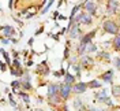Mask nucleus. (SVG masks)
<instances>
[{"mask_svg": "<svg viewBox=\"0 0 120 111\" xmlns=\"http://www.w3.org/2000/svg\"><path fill=\"white\" fill-rule=\"evenodd\" d=\"M105 103L108 104V106H112V102H111V99H106V100H105Z\"/></svg>", "mask_w": 120, "mask_h": 111, "instance_id": "nucleus-29", "label": "nucleus"}, {"mask_svg": "<svg viewBox=\"0 0 120 111\" xmlns=\"http://www.w3.org/2000/svg\"><path fill=\"white\" fill-rule=\"evenodd\" d=\"M96 34V30H93V32H90V33H87L85 37H82L81 38V45H89L90 44V40H91V37Z\"/></svg>", "mask_w": 120, "mask_h": 111, "instance_id": "nucleus-5", "label": "nucleus"}, {"mask_svg": "<svg viewBox=\"0 0 120 111\" xmlns=\"http://www.w3.org/2000/svg\"><path fill=\"white\" fill-rule=\"evenodd\" d=\"M14 66L15 67H21V63H19V60H18V59L14 60Z\"/></svg>", "mask_w": 120, "mask_h": 111, "instance_id": "nucleus-27", "label": "nucleus"}, {"mask_svg": "<svg viewBox=\"0 0 120 111\" xmlns=\"http://www.w3.org/2000/svg\"><path fill=\"white\" fill-rule=\"evenodd\" d=\"M113 45H115V49L120 51V33L115 37V40H113Z\"/></svg>", "mask_w": 120, "mask_h": 111, "instance_id": "nucleus-12", "label": "nucleus"}, {"mask_svg": "<svg viewBox=\"0 0 120 111\" xmlns=\"http://www.w3.org/2000/svg\"><path fill=\"white\" fill-rule=\"evenodd\" d=\"M51 4H52V1H46V3H45V8L42 10V14H45V12L48 11V8L51 7Z\"/></svg>", "mask_w": 120, "mask_h": 111, "instance_id": "nucleus-21", "label": "nucleus"}, {"mask_svg": "<svg viewBox=\"0 0 120 111\" xmlns=\"http://www.w3.org/2000/svg\"><path fill=\"white\" fill-rule=\"evenodd\" d=\"M113 95H115V96H119L120 95V86H113Z\"/></svg>", "mask_w": 120, "mask_h": 111, "instance_id": "nucleus-18", "label": "nucleus"}, {"mask_svg": "<svg viewBox=\"0 0 120 111\" xmlns=\"http://www.w3.org/2000/svg\"><path fill=\"white\" fill-rule=\"evenodd\" d=\"M98 56L105 58V59H109V53H106V52H100V53H98Z\"/></svg>", "mask_w": 120, "mask_h": 111, "instance_id": "nucleus-23", "label": "nucleus"}, {"mask_svg": "<svg viewBox=\"0 0 120 111\" xmlns=\"http://www.w3.org/2000/svg\"><path fill=\"white\" fill-rule=\"evenodd\" d=\"M79 7H81V6H75V7L72 8V11H71V16H70V19H72V18H74L75 12H76V11H78V10H79Z\"/></svg>", "mask_w": 120, "mask_h": 111, "instance_id": "nucleus-19", "label": "nucleus"}, {"mask_svg": "<svg viewBox=\"0 0 120 111\" xmlns=\"http://www.w3.org/2000/svg\"><path fill=\"white\" fill-rule=\"evenodd\" d=\"M1 32H3L4 37H12L14 36V28H12V26H3V28H1Z\"/></svg>", "mask_w": 120, "mask_h": 111, "instance_id": "nucleus-6", "label": "nucleus"}, {"mask_svg": "<svg viewBox=\"0 0 120 111\" xmlns=\"http://www.w3.org/2000/svg\"><path fill=\"white\" fill-rule=\"evenodd\" d=\"M87 51H89V52H96V51H97V47H96L94 44H91V43H90V44L87 45Z\"/></svg>", "mask_w": 120, "mask_h": 111, "instance_id": "nucleus-16", "label": "nucleus"}, {"mask_svg": "<svg viewBox=\"0 0 120 111\" xmlns=\"http://www.w3.org/2000/svg\"><path fill=\"white\" fill-rule=\"evenodd\" d=\"M66 111H67V110H66Z\"/></svg>", "mask_w": 120, "mask_h": 111, "instance_id": "nucleus-31", "label": "nucleus"}, {"mask_svg": "<svg viewBox=\"0 0 120 111\" xmlns=\"http://www.w3.org/2000/svg\"><path fill=\"white\" fill-rule=\"evenodd\" d=\"M52 99V102H55V104H59V97L57 96H53V97H51Z\"/></svg>", "mask_w": 120, "mask_h": 111, "instance_id": "nucleus-26", "label": "nucleus"}, {"mask_svg": "<svg viewBox=\"0 0 120 111\" xmlns=\"http://www.w3.org/2000/svg\"><path fill=\"white\" fill-rule=\"evenodd\" d=\"M115 65H116V67L120 70V58H117V59L115 60Z\"/></svg>", "mask_w": 120, "mask_h": 111, "instance_id": "nucleus-25", "label": "nucleus"}, {"mask_svg": "<svg viewBox=\"0 0 120 111\" xmlns=\"http://www.w3.org/2000/svg\"><path fill=\"white\" fill-rule=\"evenodd\" d=\"M48 95H49V97L56 96V95H57V85L51 84V85L48 86Z\"/></svg>", "mask_w": 120, "mask_h": 111, "instance_id": "nucleus-8", "label": "nucleus"}, {"mask_svg": "<svg viewBox=\"0 0 120 111\" xmlns=\"http://www.w3.org/2000/svg\"><path fill=\"white\" fill-rule=\"evenodd\" d=\"M19 96H22V99L25 100V103H29V96H27V95H23V93L19 92Z\"/></svg>", "mask_w": 120, "mask_h": 111, "instance_id": "nucleus-24", "label": "nucleus"}, {"mask_svg": "<svg viewBox=\"0 0 120 111\" xmlns=\"http://www.w3.org/2000/svg\"><path fill=\"white\" fill-rule=\"evenodd\" d=\"M104 29H105V32H108V33H111V34H116V33L119 32V26L113 22V21H105Z\"/></svg>", "mask_w": 120, "mask_h": 111, "instance_id": "nucleus-1", "label": "nucleus"}, {"mask_svg": "<svg viewBox=\"0 0 120 111\" xmlns=\"http://www.w3.org/2000/svg\"><path fill=\"white\" fill-rule=\"evenodd\" d=\"M1 55H3V58H4V59L7 60L8 63H10V56H8V55H7V52L4 51V49H3V48H1Z\"/></svg>", "mask_w": 120, "mask_h": 111, "instance_id": "nucleus-20", "label": "nucleus"}, {"mask_svg": "<svg viewBox=\"0 0 120 111\" xmlns=\"http://www.w3.org/2000/svg\"><path fill=\"white\" fill-rule=\"evenodd\" d=\"M82 63L83 65H89V63H93V60H91V58H89V56H83Z\"/></svg>", "mask_w": 120, "mask_h": 111, "instance_id": "nucleus-15", "label": "nucleus"}, {"mask_svg": "<svg viewBox=\"0 0 120 111\" xmlns=\"http://www.w3.org/2000/svg\"><path fill=\"white\" fill-rule=\"evenodd\" d=\"M74 107H76V108H81V107H82V104H81V100H79V99H76V100L74 102Z\"/></svg>", "mask_w": 120, "mask_h": 111, "instance_id": "nucleus-22", "label": "nucleus"}, {"mask_svg": "<svg viewBox=\"0 0 120 111\" xmlns=\"http://www.w3.org/2000/svg\"><path fill=\"white\" fill-rule=\"evenodd\" d=\"M86 88H87V85L85 82H78V84L74 85L72 90H74L75 93H83V92H86Z\"/></svg>", "mask_w": 120, "mask_h": 111, "instance_id": "nucleus-3", "label": "nucleus"}, {"mask_svg": "<svg viewBox=\"0 0 120 111\" xmlns=\"http://www.w3.org/2000/svg\"><path fill=\"white\" fill-rule=\"evenodd\" d=\"M72 90L71 88V85H68V84H63L61 86H60V97H63V99H67L70 96V92Z\"/></svg>", "mask_w": 120, "mask_h": 111, "instance_id": "nucleus-2", "label": "nucleus"}, {"mask_svg": "<svg viewBox=\"0 0 120 111\" xmlns=\"http://www.w3.org/2000/svg\"><path fill=\"white\" fill-rule=\"evenodd\" d=\"M85 7H86V10H87L91 15L96 14V3H94V1H86V3H85Z\"/></svg>", "mask_w": 120, "mask_h": 111, "instance_id": "nucleus-7", "label": "nucleus"}, {"mask_svg": "<svg viewBox=\"0 0 120 111\" xmlns=\"http://www.w3.org/2000/svg\"><path fill=\"white\" fill-rule=\"evenodd\" d=\"M102 80H104L105 82H111L112 81V70H108V71L102 75Z\"/></svg>", "mask_w": 120, "mask_h": 111, "instance_id": "nucleus-10", "label": "nucleus"}, {"mask_svg": "<svg viewBox=\"0 0 120 111\" xmlns=\"http://www.w3.org/2000/svg\"><path fill=\"white\" fill-rule=\"evenodd\" d=\"M117 6H119V1H108V7L111 10H115Z\"/></svg>", "mask_w": 120, "mask_h": 111, "instance_id": "nucleus-14", "label": "nucleus"}, {"mask_svg": "<svg viewBox=\"0 0 120 111\" xmlns=\"http://www.w3.org/2000/svg\"><path fill=\"white\" fill-rule=\"evenodd\" d=\"M89 86H91V88H100V86H101V82L93 81V82H90V84H89Z\"/></svg>", "mask_w": 120, "mask_h": 111, "instance_id": "nucleus-17", "label": "nucleus"}, {"mask_svg": "<svg viewBox=\"0 0 120 111\" xmlns=\"http://www.w3.org/2000/svg\"><path fill=\"white\" fill-rule=\"evenodd\" d=\"M76 22H82V23L89 25V23H91V18L87 14H79V15H76Z\"/></svg>", "mask_w": 120, "mask_h": 111, "instance_id": "nucleus-4", "label": "nucleus"}, {"mask_svg": "<svg viewBox=\"0 0 120 111\" xmlns=\"http://www.w3.org/2000/svg\"><path fill=\"white\" fill-rule=\"evenodd\" d=\"M8 6H10V8H11L12 6H14V1H8Z\"/></svg>", "mask_w": 120, "mask_h": 111, "instance_id": "nucleus-30", "label": "nucleus"}, {"mask_svg": "<svg viewBox=\"0 0 120 111\" xmlns=\"http://www.w3.org/2000/svg\"><path fill=\"white\" fill-rule=\"evenodd\" d=\"M64 81H66V84H68V85H71L72 82H75V77L74 75H71V74H66V78H64Z\"/></svg>", "mask_w": 120, "mask_h": 111, "instance_id": "nucleus-11", "label": "nucleus"}, {"mask_svg": "<svg viewBox=\"0 0 120 111\" xmlns=\"http://www.w3.org/2000/svg\"><path fill=\"white\" fill-rule=\"evenodd\" d=\"M10 43V40H7V38H1V44H8Z\"/></svg>", "mask_w": 120, "mask_h": 111, "instance_id": "nucleus-28", "label": "nucleus"}, {"mask_svg": "<svg viewBox=\"0 0 120 111\" xmlns=\"http://www.w3.org/2000/svg\"><path fill=\"white\" fill-rule=\"evenodd\" d=\"M78 33H79V26H78V23H75V25H72V29H71L70 37H71V38H75V37L78 36Z\"/></svg>", "mask_w": 120, "mask_h": 111, "instance_id": "nucleus-9", "label": "nucleus"}, {"mask_svg": "<svg viewBox=\"0 0 120 111\" xmlns=\"http://www.w3.org/2000/svg\"><path fill=\"white\" fill-rule=\"evenodd\" d=\"M96 96H97V99H100V100H106V99H108V97H106V90H101V92L97 93Z\"/></svg>", "mask_w": 120, "mask_h": 111, "instance_id": "nucleus-13", "label": "nucleus"}]
</instances>
